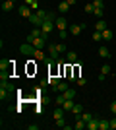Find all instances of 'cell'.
<instances>
[{"label": "cell", "mask_w": 116, "mask_h": 130, "mask_svg": "<svg viewBox=\"0 0 116 130\" xmlns=\"http://www.w3.org/2000/svg\"><path fill=\"white\" fill-rule=\"evenodd\" d=\"M54 23H56V29H58V31H62V29H68V23H66V18H64V16H56Z\"/></svg>", "instance_id": "cell-6"}, {"label": "cell", "mask_w": 116, "mask_h": 130, "mask_svg": "<svg viewBox=\"0 0 116 130\" xmlns=\"http://www.w3.org/2000/svg\"><path fill=\"white\" fill-rule=\"evenodd\" d=\"M114 128H116V119H112L110 120V130H114Z\"/></svg>", "instance_id": "cell-37"}, {"label": "cell", "mask_w": 116, "mask_h": 130, "mask_svg": "<svg viewBox=\"0 0 116 130\" xmlns=\"http://www.w3.org/2000/svg\"><path fill=\"white\" fill-rule=\"evenodd\" d=\"M99 130H110V120L101 119V120H99Z\"/></svg>", "instance_id": "cell-17"}, {"label": "cell", "mask_w": 116, "mask_h": 130, "mask_svg": "<svg viewBox=\"0 0 116 130\" xmlns=\"http://www.w3.org/2000/svg\"><path fill=\"white\" fill-rule=\"evenodd\" d=\"M31 45H33L35 49H47V47H49V39H44V37H35Z\"/></svg>", "instance_id": "cell-2"}, {"label": "cell", "mask_w": 116, "mask_h": 130, "mask_svg": "<svg viewBox=\"0 0 116 130\" xmlns=\"http://www.w3.org/2000/svg\"><path fill=\"white\" fill-rule=\"evenodd\" d=\"M114 80H116V76H114Z\"/></svg>", "instance_id": "cell-41"}, {"label": "cell", "mask_w": 116, "mask_h": 130, "mask_svg": "<svg viewBox=\"0 0 116 130\" xmlns=\"http://www.w3.org/2000/svg\"><path fill=\"white\" fill-rule=\"evenodd\" d=\"M56 49L60 51V53H66V45H64V43H58V45H56Z\"/></svg>", "instance_id": "cell-34"}, {"label": "cell", "mask_w": 116, "mask_h": 130, "mask_svg": "<svg viewBox=\"0 0 116 130\" xmlns=\"http://www.w3.org/2000/svg\"><path fill=\"white\" fill-rule=\"evenodd\" d=\"M66 62H70V64H76V62H79V58H77V53H76V51H68V53H66Z\"/></svg>", "instance_id": "cell-8"}, {"label": "cell", "mask_w": 116, "mask_h": 130, "mask_svg": "<svg viewBox=\"0 0 116 130\" xmlns=\"http://www.w3.org/2000/svg\"><path fill=\"white\" fill-rule=\"evenodd\" d=\"M99 56L101 58H110V51L106 47H99Z\"/></svg>", "instance_id": "cell-18"}, {"label": "cell", "mask_w": 116, "mask_h": 130, "mask_svg": "<svg viewBox=\"0 0 116 130\" xmlns=\"http://www.w3.org/2000/svg\"><path fill=\"white\" fill-rule=\"evenodd\" d=\"M23 4H27V6H29V8H31L33 12L41 10V8H39V2H37V0H23Z\"/></svg>", "instance_id": "cell-16"}, {"label": "cell", "mask_w": 116, "mask_h": 130, "mask_svg": "<svg viewBox=\"0 0 116 130\" xmlns=\"http://www.w3.org/2000/svg\"><path fill=\"white\" fill-rule=\"evenodd\" d=\"M19 53H21V54H25V56H33L35 47H33L31 43H25V45H21V47H19Z\"/></svg>", "instance_id": "cell-4"}, {"label": "cell", "mask_w": 116, "mask_h": 130, "mask_svg": "<svg viewBox=\"0 0 116 130\" xmlns=\"http://www.w3.org/2000/svg\"><path fill=\"white\" fill-rule=\"evenodd\" d=\"M110 111H112V115L116 117V101H112V105H110Z\"/></svg>", "instance_id": "cell-36"}, {"label": "cell", "mask_w": 116, "mask_h": 130, "mask_svg": "<svg viewBox=\"0 0 116 130\" xmlns=\"http://www.w3.org/2000/svg\"><path fill=\"white\" fill-rule=\"evenodd\" d=\"M76 95H77V91H76V89H72V87H68L66 91H64V97H66V99H74Z\"/></svg>", "instance_id": "cell-20"}, {"label": "cell", "mask_w": 116, "mask_h": 130, "mask_svg": "<svg viewBox=\"0 0 116 130\" xmlns=\"http://www.w3.org/2000/svg\"><path fill=\"white\" fill-rule=\"evenodd\" d=\"M76 82H77V86H81V87H83V86H85V84H87V80H85V78H81V76L77 78V80H76Z\"/></svg>", "instance_id": "cell-33"}, {"label": "cell", "mask_w": 116, "mask_h": 130, "mask_svg": "<svg viewBox=\"0 0 116 130\" xmlns=\"http://www.w3.org/2000/svg\"><path fill=\"white\" fill-rule=\"evenodd\" d=\"M114 47H116V43H114Z\"/></svg>", "instance_id": "cell-42"}, {"label": "cell", "mask_w": 116, "mask_h": 130, "mask_svg": "<svg viewBox=\"0 0 116 130\" xmlns=\"http://www.w3.org/2000/svg\"><path fill=\"white\" fill-rule=\"evenodd\" d=\"M112 39H114V31L106 27L105 31H103V41H112Z\"/></svg>", "instance_id": "cell-15"}, {"label": "cell", "mask_w": 116, "mask_h": 130, "mask_svg": "<svg viewBox=\"0 0 116 130\" xmlns=\"http://www.w3.org/2000/svg\"><path fill=\"white\" fill-rule=\"evenodd\" d=\"M33 58H35V60H47L49 56L44 54V49H35V53H33Z\"/></svg>", "instance_id": "cell-10"}, {"label": "cell", "mask_w": 116, "mask_h": 130, "mask_svg": "<svg viewBox=\"0 0 116 130\" xmlns=\"http://www.w3.org/2000/svg\"><path fill=\"white\" fill-rule=\"evenodd\" d=\"M93 6H95V8H105L103 0H93Z\"/></svg>", "instance_id": "cell-32"}, {"label": "cell", "mask_w": 116, "mask_h": 130, "mask_svg": "<svg viewBox=\"0 0 116 130\" xmlns=\"http://www.w3.org/2000/svg\"><path fill=\"white\" fill-rule=\"evenodd\" d=\"M93 16H97V20H101V18L105 16V8H95Z\"/></svg>", "instance_id": "cell-26"}, {"label": "cell", "mask_w": 116, "mask_h": 130, "mask_svg": "<svg viewBox=\"0 0 116 130\" xmlns=\"http://www.w3.org/2000/svg\"><path fill=\"white\" fill-rule=\"evenodd\" d=\"M93 41H103V31H93Z\"/></svg>", "instance_id": "cell-27"}, {"label": "cell", "mask_w": 116, "mask_h": 130, "mask_svg": "<svg viewBox=\"0 0 116 130\" xmlns=\"http://www.w3.org/2000/svg\"><path fill=\"white\" fill-rule=\"evenodd\" d=\"M12 2H17V0H12Z\"/></svg>", "instance_id": "cell-40"}, {"label": "cell", "mask_w": 116, "mask_h": 130, "mask_svg": "<svg viewBox=\"0 0 116 130\" xmlns=\"http://www.w3.org/2000/svg\"><path fill=\"white\" fill-rule=\"evenodd\" d=\"M85 12H87V14H93V12H95V6H93V2L85 4Z\"/></svg>", "instance_id": "cell-29"}, {"label": "cell", "mask_w": 116, "mask_h": 130, "mask_svg": "<svg viewBox=\"0 0 116 130\" xmlns=\"http://www.w3.org/2000/svg\"><path fill=\"white\" fill-rule=\"evenodd\" d=\"M114 41H116V31H114Z\"/></svg>", "instance_id": "cell-39"}, {"label": "cell", "mask_w": 116, "mask_h": 130, "mask_svg": "<svg viewBox=\"0 0 116 130\" xmlns=\"http://www.w3.org/2000/svg\"><path fill=\"white\" fill-rule=\"evenodd\" d=\"M74 99H66V101H64V105H62V107H64V111H72L74 109Z\"/></svg>", "instance_id": "cell-21"}, {"label": "cell", "mask_w": 116, "mask_h": 130, "mask_svg": "<svg viewBox=\"0 0 116 130\" xmlns=\"http://www.w3.org/2000/svg\"><path fill=\"white\" fill-rule=\"evenodd\" d=\"M81 119L85 120V122H89V120L93 119V115H91V113H81Z\"/></svg>", "instance_id": "cell-31"}, {"label": "cell", "mask_w": 116, "mask_h": 130, "mask_svg": "<svg viewBox=\"0 0 116 130\" xmlns=\"http://www.w3.org/2000/svg\"><path fill=\"white\" fill-rule=\"evenodd\" d=\"M64 101H66V97H64V93H60V95H56V99H54V103L58 105V107H62V105H64Z\"/></svg>", "instance_id": "cell-25"}, {"label": "cell", "mask_w": 116, "mask_h": 130, "mask_svg": "<svg viewBox=\"0 0 116 130\" xmlns=\"http://www.w3.org/2000/svg\"><path fill=\"white\" fill-rule=\"evenodd\" d=\"M70 8H72V6H70V2H68V0H64V2H60V4H58V14H68V12H70Z\"/></svg>", "instance_id": "cell-9"}, {"label": "cell", "mask_w": 116, "mask_h": 130, "mask_svg": "<svg viewBox=\"0 0 116 130\" xmlns=\"http://www.w3.org/2000/svg\"><path fill=\"white\" fill-rule=\"evenodd\" d=\"M54 89H56L58 93H64V91L68 89V84H66V82H60V84H58V86H56Z\"/></svg>", "instance_id": "cell-23"}, {"label": "cell", "mask_w": 116, "mask_h": 130, "mask_svg": "<svg viewBox=\"0 0 116 130\" xmlns=\"http://www.w3.org/2000/svg\"><path fill=\"white\" fill-rule=\"evenodd\" d=\"M56 27V23H54V20H47V22L41 25V31H43V35L41 37H44V39H49V35H50V31Z\"/></svg>", "instance_id": "cell-1"}, {"label": "cell", "mask_w": 116, "mask_h": 130, "mask_svg": "<svg viewBox=\"0 0 116 130\" xmlns=\"http://www.w3.org/2000/svg\"><path fill=\"white\" fill-rule=\"evenodd\" d=\"M14 4L16 2H12V0H4L2 2V12H12L14 10Z\"/></svg>", "instance_id": "cell-14"}, {"label": "cell", "mask_w": 116, "mask_h": 130, "mask_svg": "<svg viewBox=\"0 0 116 130\" xmlns=\"http://www.w3.org/2000/svg\"><path fill=\"white\" fill-rule=\"evenodd\" d=\"M106 27H108V25H106V22H105V20H103V18L95 22V31H105Z\"/></svg>", "instance_id": "cell-11"}, {"label": "cell", "mask_w": 116, "mask_h": 130, "mask_svg": "<svg viewBox=\"0 0 116 130\" xmlns=\"http://www.w3.org/2000/svg\"><path fill=\"white\" fill-rule=\"evenodd\" d=\"M56 126H58V128H66V120H64V117L56 120Z\"/></svg>", "instance_id": "cell-30"}, {"label": "cell", "mask_w": 116, "mask_h": 130, "mask_svg": "<svg viewBox=\"0 0 116 130\" xmlns=\"http://www.w3.org/2000/svg\"><path fill=\"white\" fill-rule=\"evenodd\" d=\"M47 51H49V56H50V58H52V60H58V58H60V51H58V49H56V45H49V47H47Z\"/></svg>", "instance_id": "cell-5"}, {"label": "cell", "mask_w": 116, "mask_h": 130, "mask_svg": "<svg viewBox=\"0 0 116 130\" xmlns=\"http://www.w3.org/2000/svg\"><path fill=\"white\" fill-rule=\"evenodd\" d=\"M83 29H85V23H81V25H79V23H72V25L68 27V31L72 33V35H79Z\"/></svg>", "instance_id": "cell-7"}, {"label": "cell", "mask_w": 116, "mask_h": 130, "mask_svg": "<svg viewBox=\"0 0 116 130\" xmlns=\"http://www.w3.org/2000/svg\"><path fill=\"white\" fill-rule=\"evenodd\" d=\"M68 2H70V6H76L77 4V0H68Z\"/></svg>", "instance_id": "cell-38"}, {"label": "cell", "mask_w": 116, "mask_h": 130, "mask_svg": "<svg viewBox=\"0 0 116 130\" xmlns=\"http://www.w3.org/2000/svg\"><path fill=\"white\" fill-rule=\"evenodd\" d=\"M58 35H60V39H66V37H68V29H62Z\"/></svg>", "instance_id": "cell-35"}, {"label": "cell", "mask_w": 116, "mask_h": 130, "mask_svg": "<svg viewBox=\"0 0 116 130\" xmlns=\"http://www.w3.org/2000/svg\"><path fill=\"white\" fill-rule=\"evenodd\" d=\"M72 113H74V115H79V113H83V107H81L79 103H76V105H74V109H72Z\"/></svg>", "instance_id": "cell-28"}, {"label": "cell", "mask_w": 116, "mask_h": 130, "mask_svg": "<svg viewBox=\"0 0 116 130\" xmlns=\"http://www.w3.org/2000/svg\"><path fill=\"white\" fill-rule=\"evenodd\" d=\"M99 120L101 119H95V117H93V119L87 122V130H99Z\"/></svg>", "instance_id": "cell-13"}, {"label": "cell", "mask_w": 116, "mask_h": 130, "mask_svg": "<svg viewBox=\"0 0 116 130\" xmlns=\"http://www.w3.org/2000/svg\"><path fill=\"white\" fill-rule=\"evenodd\" d=\"M83 128H87V122H85L83 119L76 120V124H74V130H83Z\"/></svg>", "instance_id": "cell-19"}, {"label": "cell", "mask_w": 116, "mask_h": 130, "mask_svg": "<svg viewBox=\"0 0 116 130\" xmlns=\"http://www.w3.org/2000/svg\"><path fill=\"white\" fill-rule=\"evenodd\" d=\"M47 84H49V86H52V87H56L58 84H60V76H52V74H50V76L47 78Z\"/></svg>", "instance_id": "cell-12"}, {"label": "cell", "mask_w": 116, "mask_h": 130, "mask_svg": "<svg viewBox=\"0 0 116 130\" xmlns=\"http://www.w3.org/2000/svg\"><path fill=\"white\" fill-rule=\"evenodd\" d=\"M19 16L25 18V20H29V18L33 16V10H31L27 4H19Z\"/></svg>", "instance_id": "cell-3"}, {"label": "cell", "mask_w": 116, "mask_h": 130, "mask_svg": "<svg viewBox=\"0 0 116 130\" xmlns=\"http://www.w3.org/2000/svg\"><path fill=\"white\" fill-rule=\"evenodd\" d=\"M110 72H112L110 64H103V66H101V74H105V76H108Z\"/></svg>", "instance_id": "cell-24"}, {"label": "cell", "mask_w": 116, "mask_h": 130, "mask_svg": "<svg viewBox=\"0 0 116 130\" xmlns=\"http://www.w3.org/2000/svg\"><path fill=\"white\" fill-rule=\"evenodd\" d=\"M64 115H66V111H64V107H58V109H56V111H54V120L62 119Z\"/></svg>", "instance_id": "cell-22"}]
</instances>
